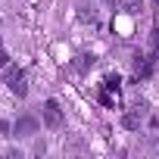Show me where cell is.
Wrapping results in <instances>:
<instances>
[{"instance_id": "obj_3", "label": "cell", "mask_w": 159, "mask_h": 159, "mask_svg": "<svg viewBox=\"0 0 159 159\" xmlns=\"http://www.w3.org/2000/svg\"><path fill=\"white\" fill-rule=\"evenodd\" d=\"M38 131V122L31 119V116H22L19 122H16V137H31Z\"/></svg>"}, {"instance_id": "obj_2", "label": "cell", "mask_w": 159, "mask_h": 159, "mask_svg": "<svg viewBox=\"0 0 159 159\" xmlns=\"http://www.w3.org/2000/svg\"><path fill=\"white\" fill-rule=\"evenodd\" d=\"M41 116H44V125L50 128V131H56V128H62V122H66V116H62V109H59V103L50 97V100H44V109H41Z\"/></svg>"}, {"instance_id": "obj_5", "label": "cell", "mask_w": 159, "mask_h": 159, "mask_svg": "<svg viewBox=\"0 0 159 159\" xmlns=\"http://www.w3.org/2000/svg\"><path fill=\"white\" fill-rule=\"evenodd\" d=\"M119 88H122V78H119V75H106V78H103V91L119 94Z\"/></svg>"}, {"instance_id": "obj_11", "label": "cell", "mask_w": 159, "mask_h": 159, "mask_svg": "<svg viewBox=\"0 0 159 159\" xmlns=\"http://www.w3.org/2000/svg\"><path fill=\"white\" fill-rule=\"evenodd\" d=\"M153 3H159V0H153Z\"/></svg>"}, {"instance_id": "obj_10", "label": "cell", "mask_w": 159, "mask_h": 159, "mask_svg": "<svg viewBox=\"0 0 159 159\" xmlns=\"http://www.w3.org/2000/svg\"><path fill=\"white\" fill-rule=\"evenodd\" d=\"M106 3H109V7H116V0H106Z\"/></svg>"}, {"instance_id": "obj_8", "label": "cell", "mask_w": 159, "mask_h": 159, "mask_svg": "<svg viewBox=\"0 0 159 159\" xmlns=\"http://www.w3.org/2000/svg\"><path fill=\"white\" fill-rule=\"evenodd\" d=\"M7 66H10V53H7L3 41H0V69H7Z\"/></svg>"}, {"instance_id": "obj_6", "label": "cell", "mask_w": 159, "mask_h": 159, "mask_svg": "<svg viewBox=\"0 0 159 159\" xmlns=\"http://www.w3.org/2000/svg\"><path fill=\"white\" fill-rule=\"evenodd\" d=\"M94 59H97V56H88V53H84V56H78V62H75V69H78V72H88V69L94 66Z\"/></svg>"}, {"instance_id": "obj_9", "label": "cell", "mask_w": 159, "mask_h": 159, "mask_svg": "<svg viewBox=\"0 0 159 159\" xmlns=\"http://www.w3.org/2000/svg\"><path fill=\"white\" fill-rule=\"evenodd\" d=\"M100 103H103V106H116V100H112L109 91H100Z\"/></svg>"}, {"instance_id": "obj_4", "label": "cell", "mask_w": 159, "mask_h": 159, "mask_svg": "<svg viewBox=\"0 0 159 159\" xmlns=\"http://www.w3.org/2000/svg\"><path fill=\"white\" fill-rule=\"evenodd\" d=\"M140 116H143L140 106L131 109V112H125V116H122V128H125V131H137V128H140Z\"/></svg>"}, {"instance_id": "obj_7", "label": "cell", "mask_w": 159, "mask_h": 159, "mask_svg": "<svg viewBox=\"0 0 159 159\" xmlns=\"http://www.w3.org/2000/svg\"><path fill=\"white\" fill-rule=\"evenodd\" d=\"M119 3H122V10H125V13H131V16H134V13H140V0H119Z\"/></svg>"}, {"instance_id": "obj_1", "label": "cell", "mask_w": 159, "mask_h": 159, "mask_svg": "<svg viewBox=\"0 0 159 159\" xmlns=\"http://www.w3.org/2000/svg\"><path fill=\"white\" fill-rule=\"evenodd\" d=\"M3 81H7V88H10L19 100H25V97H28V81H25V72H22L19 66H10V69H7Z\"/></svg>"}]
</instances>
